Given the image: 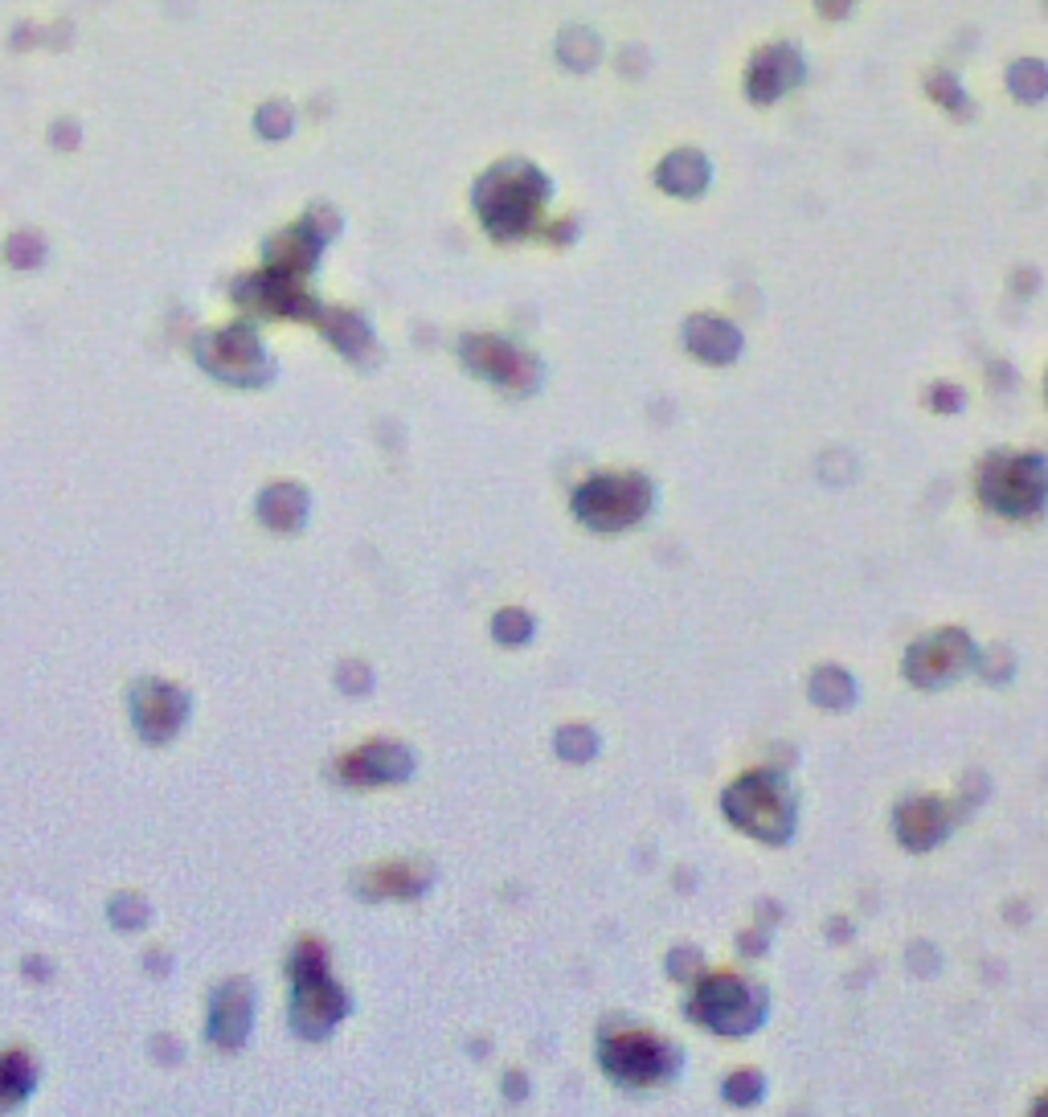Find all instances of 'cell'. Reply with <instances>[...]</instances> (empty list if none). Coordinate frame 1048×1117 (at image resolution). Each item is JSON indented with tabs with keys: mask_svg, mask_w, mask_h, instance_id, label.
I'll return each mask as SVG.
<instances>
[{
	"mask_svg": "<svg viewBox=\"0 0 1048 1117\" xmlns=\"http://www.w3.org/2000/svg\"><path fill=\"white\" fill-rule=\"evenodd\" d=\"M148 692H152L156 704H148V696L140 692V700H136L140 704V725H144L148 737H164L181 717V696H172L168 688H148Z\"/></svg>",
	"mask_w": 1048,
	"mask_h": 1117,
	"instance_id": "6da1fadb",
	"label": "cell"
}]
</instances>
